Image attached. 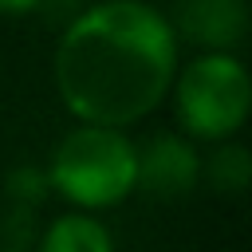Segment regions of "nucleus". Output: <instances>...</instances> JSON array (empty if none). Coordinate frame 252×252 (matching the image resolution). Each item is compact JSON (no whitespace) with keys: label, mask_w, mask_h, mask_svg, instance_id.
I'll use <instances>...</instances> for the list:
<instances>
[{"label":"nucleus","mask_w":252,"mask_h":252,"mask_svg":"<svg viewBox=\"0 0 252 252\" xmlns=\"http://www.w3.org/2000/svg\"><path fill=\"white\" fill-rule=\"evenodd\" d=\"M177 35L146 0H102L83 8L55 47V91L83 126L122 130L169 94Z\"/></svg>","instance_id":"nucleus-1"},{"label":"nucleus","mask_w":252,"mask_h":252,"mask_svg":"<svg viewBox=\"0 0 252 252\" xmlns=\"http://www.w3.org/2000/svg\"><path fill=\"white\" fill-rule=\"evenodd\" d=\"M138 173V146L110 126H75L51 150L47 161V189L63 201L79 205V213L110 209L134 193Z\"/></svg>","instance_id":"nucleus-2"},{"label":"nucleus","mask_w":252,"mask_h":252,"mask_svg":"<svg viewBox=\"0 0 252 252\" xmlns=\"http://www.w3.org/2000/svg\"><path fill=\"white\" fill-rule=\"evenodd\" d=\"M173 114L185 138L228 142L252 106V83L236 55L201 51L173 75Z\"/></svg>","instance_id":"nucleus-3"},{"label":"nucleus","mask_w":252,"mask_h":252,"mask_svg":"<svg viewBox=\"0 0 252 252\" xmlns=\"http://www.w3.org/2000/svg\"><path fill=\"white\" fill-rule=\"evenodd\" d=\"M197 181H201V154L193 150L189 138L154 134L146 146H138L134 189L161 197V201H173V197H185Z\"/></svg>","instance_id":"nucleus-4"},{"label":"nucleus","mask_w":252,"mask_h":252,"mask_svg":"<svg viewBox=\"0 0 252 252\" xmlns=\"http://www.w3.org/2000/svg\"><path fill=\"white\" fill-rule=\"evenodd\" d=\"M177 39H189L197 47L232 55V47L248 32V4L244 0H177L173 16H165Z\"/></svg>","instance_id":"nucleus-5"},{"label":"nucleus","mask_w":252,"mask_h":252,"mask_svg":"<svg viewBox=\"0 0 252 252\" xmlns=\"http://www.w3.org/2000/svg\"><path fill=\"white\" fill-rule=\"evenodd\" d=\"M39 252H114L110 228L94 213H63L39 236Z\"/></svg>","instance_id":"nucleus-6"},{"label":"nucleus","mask_w":252,"mask_h":252,"mask_svg":"<svg viewBox=\"0 0 252 252\" xmlns=\"http://www.w3.org/2000/svg\"><path fill=\"white\" fill-rule=\"evenodd\" d=\"M252 177V158L240 142H217V150L201 161V181H209L217 193H244Z\"/></svg>","instance_id":"nucleus-7"},{"label":"nucleus","mask_w":252,"mask_h":252,"mask_svg":"<svg viewBox=\"0 0 252 252\" xmlns=\"http://www.w3.org/2000/svg\"><path fill=\"white\" fill-rule=\"evenodd\" d=\"M35 8H43V0H0V16H24Z\"/></svg>","instance_id":"nucleus-8"},{"label":"nucleus","mask_w":252,"mask_h":252,"mask_svg":"<svg viewBox=\"0 0 252 252\" xmlns=\"http://www.w3.org/2000/svg\"><path fill=\"white\" fill-rule=\"evenodd\" d=\"M0 252H20V248H0Z\"/></svg>","instance_id":"nucleus-9"}]
</instances>
